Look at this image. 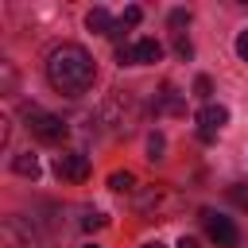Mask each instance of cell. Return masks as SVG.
Masks as SVG:
<instances>
[{"label":"cell","mask_w":248,"mask_h":248,"mask_svg":"<svg viewBox=\"0 0 248 248\" xmlns=\"http://www.w3.org/2000/svg\"><path fill=\"white\" fill-rule=\"evenodd\" d=\"M46 78H50V85H54L58 93L81 97V93H89V85H93V78H97V66H93V58H89L85 46L62 43V46H54V50L46 54Z\"/></svg>","instance_id":"6da1fadb"},{"label":"cell","mask_w":248,"mask_h":248,"mask_svg":"<svg viewBox=\"0 0 248 248\" xmlns=\"http://www.w3.org/2000/svg\"><path fill=\"white\" fill-rule=\"evenodd\" d=\"M23 124H27V132L35 136V140H43V143H58V140H66V120L62 116H54V112H46V108H23Z\"/></svg>","instance_id":"7a4b0ae2"},{"label":"cell","mask_w":248,"mask_h":248,"mask_svg":"<svg viewBox=\"0 0 248 248\" xmlns=\"http://www.w3.org/2000/svg\"><path fill=\"white\" fill-rule=\"evenodd\" d=\"M140 213L143 217H151V221H167L174 209H178V194H170L167 186H151L147 194H140Z\"/></svg>","instance_id":"3957f363"},{"label":"cell","mask_w":248,"mask_h":248,"mask_svg":"<svg viewBox=\"0 0 248 248\" xmlns=\"http://www.w3.org/2000/svg\"><path fill=\"white\" fill-rule=\"evenodd\" d=\"M163 58V46L155 39H140V43H128V46H116V62L120 66H151Z\"/></svg>","instance_id":"277c9868"},{"label":"cell","mask_w":248,"mask_h":248,"mask_svg":"<svg viewBox=\"0 0 248 248\" xmlns=\"http://www.w3.org/2000/svg\"><path fill=\"white\" fill-rule=\"evenodd\" d=\"M202 221H205V232H209V240L217 244V248H236L240 244V232H236V225L229 221V217H221V213H202Z\"/></svg>","instance_id":"5b68a950"},{"label":"cell","mask_w":248,"mask_h":248,"mask_svg":"<svg viewBox=\"0 0 248 248\" xmlns=\"http://www.w3.org/2000/svg\"><path fill=\"white\" fill-rule=\"evenodd\" d=\"M54 170H58V178H66V182H85V178H89V159H85L81 151H66V155L54 159Z\"/></svg>","instance_id":"8992f818"},{"label":"cell","mask_w":248,"mask_h":248,"mask_svg":"<svg viewBox=\"0 0 248 248\" xmlns=\"http://www.w3.org/2000/svg\"><path fill=\"white\" fill-rule=\"evenodd\" d=\"M225 124H229V108H225V105H205V108L198 112V136H202L205 143H209Z\"/></svg>","instance_id":"52a82bcc"},{"label":"cell","mask_w":248,"mask_h":248,"mask_svg":"<svg viewBox=\"0 0 248 248\" xmlns=\"http://www.w3.org/2000/svg\"><path fill=\"white\" fill-rule=\"evenodd\" d=\"M85 27H89V31H97V35H112V27H116V23H112V16H108L105 8H93V12L85 16Z\"/></svg>","instance_id":"ba28073f"},{"label":"cell","mask_w":248,"mask_h":248,"mask_svg":"<svg viewBox=\"0 0 248 248\" xmlns=\"http://www.w3.org/2000/svg\"><path fill=\"white\" fill-rule=\"evenodd\" d=\"M12 170L35 182V178H39V159H35L31 151H23V155H16V159H12Z\"/></svg>","instance_id":"9c48e42d"},{"label":"cell","mask_w":248,"mask_h":248,"mask_svg":"<svg viewBox=\"0 0 248 248\" xmlns=\"http://www.w3.org/2000/svg\"><path fill=\"white\" fill-rule=\"evenodd\" d=\"M108 186H112L116 194H128V190L136 186V174H132V170H112V174H108Z\"/></svg>","instance_id":"30bf717a"},{"label":"cell","mask_w":248,"mask_h":248,"mask_svg":"<svg viewBox=\"0 0 248 248\" xmlns=\"http://www.w3.org/2000/svg\"><path fill=\"white\" fill-rule=\"evenodd\" d=\"M155 108H167V112H182V97H178V93L167 85V89H163V101H159Z\"/></svg>","instance_id":"8fae6325"},{"label":"cell","mask_w":248,"mask_h":248,"mask_svg":"<svg viewBox=\"0 0 248 248\" xmlns=\"http://www.w3.org/2000/svg\"><path fill=\"white\" fill-rule=\"evenodd\" d=\"M140 19H143V8H136V4H132V8H124V16H120L116 23H120V27H136Z\"/></svg>","instance_id":"7c38bea8"},{"label":"cell","mask_w":248,"mask_h":248,"mask_svg":"<svg viewBox=\"0 0 248 248\" xmlns=\"http://www.w3.org/2000/svg\"><path fill=\"white\" fill-rule=\"evenodd\" d=\"M229 198L240 205V209H248V186L244 182H236V186H229Z\"/></svg>","instance_id":"4fadbf2b"},{"label":"cell","mask_w":248,"mask_h":248,"mask_svg":"<svg viewBox=\"0 0 248 248\" xmlns=\"http://www.w3.org/2000/svg\"><path fill=\"white\" fill-rule=\"evenodd\" d=\"M174 54H178V58H190V54H194V43L182 39V35H174Z\"/></svg>","instance_id":"5bb4252c"},{"label":"cell","mask_w":248,"mask_h":248,"mask_svg":"<svg viewBox=\"0 0 248 248\" xmlns=\"http://www.w3.org/2000/svg\"><path fill=\"white\" fill-rule=\"evenodd\" d=\"M186 23H190V12L174 8V12H170V27H186Z\"/></svg>","instance_id":"9a60e30c"},{"label":"cell","mask_w":248,"mask_h":248,"mask_svg":"<svg viewBox=\"0 0 248 248\" xmlns=\"http://www.w3.org/2000/svg\"><path fill=\"white\" fill-rule=\"evenodd\" d=\"M194 93H198V97L205 101V97L213 93V85H209V78H198V81H194Z\"/></svg>","instance_id":"2e32d148"},{"label":"cell","mask_w":248,"mask_h":248,"mask_svg":"<svg viewBox=\"0 0 248 248\" xmlns=\"http://www.w3.org/2000/svg\"><path fill=\"white\" fill-rule=\"evenodd\" d=\"M147 151H151V159H159V155H163V136H159V132L147 140Z\"/></svg>","instance_id":"e0dca14e"},{"label":"cell","mask_w":248,"mask_h":248,"mask_svg":"<svg viewBox=\"0 0 248 248\" xmlns=\"http://www.w3.org/2000/svg\"><path fill=\"white\" fill-rule=\"evenodd\" d=\"M236 54H240V62H248V31L236 35Z\"/></svg>","instance_id":"ac0fdd59"},{"label":"cell","mask_w":248,"mask_h":248,"mask_svg":"<svg viewBox=\"0 0 248 248\" xmlns=\"http://www.w3.org/2000/svg\"><path fill=\"white\" fill-rule=\"evenodd\" d=\"M101 225H108L105 213H89V217H85V229H101Z\"/></svg>","instance_id":"d6986e66"},{"label":"cell","mask_w":248,"mask_h":248,"mask_svg":"<svg viewBox=\"0 0 248 248\" xmlns=\"http://www.w3.org/2000/svg\"><path fill=\"white\" fill-rule=\"evenodd\" d=\"M174 248H198V240H194V236H182V240H178Z\"/></svg>","instance_id":"ffe728a7"},{"label":"cell","mask_w":248,"mask_h":248,"mask_svg":"<svg viewBox=\"0 0 248 248\" xmlns=\"http://www.w3.org/2000/svg\"><path fill=\"white\" fill-rule=\"evenodd\" d=\"M143 248H167V244H159V240H147V244H143Z\"/></svg>","instance_id":"44dd1931"},{"label":"cell","mask_w":248,"mask_h":248,"mask_svg":"<svg viewBox=\"0 0 248 248\" xmlns=\"http://www.w3.org/2000/svg\"><path fill=\"white\" fill-rule=\"evenodd\" d=\"M85 248H97V244H85Z\"/></svg>","instance_id":"7402d4cb"}]
</instances>
